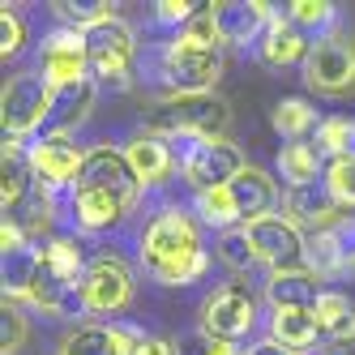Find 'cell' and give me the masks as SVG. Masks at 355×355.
Instances as JSON below:
<instances>
[{
  "mask_svg": "<svg viewBox=\"0 0 355 355\" xmlns=\"http://www.w3.org/2000/svg\"><path fill=\"white\" fill-rule=\"evenodd\" d=\"M141 261L146 274L163 287H184L206 274L210 257L201 248V232L184 210H163L141 236Z\"/></svg>",
  "mask_w": 355,
  "mask_h": 355,
  "instance_id": "6da1fadb",
  "label": "cell"
},
{
  "mask_svg": "<svg viewBox=\"0 0 355 355\" xmlns=\"http://www.w3.org/2000/svg\"><path fill=\"white\" fill-rule=\"evenodd\" d=\"M232 124V107L227 98H218L214 90L206 94H163L159 112L150 116L155 133H184L197 141H218Z\"/></svg>",
  "mask_w": 355,
  "mask_h": 355,
  "instance_id": "7a4b0ae2",
  "label": "cell"
},
{
  "mask_svg": "<svg viewBox=\"0 0 355 355\" xmlns=\"http://www.w3.org/2000/svg\"><path fill=\"white\" fill-rule=\"evenodd\" d=\"M304 82L317 94L338 98L347 90H355V39L343 31H329L313 43L309 60H304Z\"/></svg>",
  "mask_w": 355,
  "mask_h": 355,
  "instance_id": "3957f363",
  "label": "cell"
},
{
  "mask_svg": "<svg viewBox=\"0 0 355 355\" xmlns=\"http://www.w3.org/2000/svg\"><path fill=\"white\" fill-rule=\"evenodd\" d=\"M163 78L167 94H206L223 78V47H197L175 39L163 52Z\"/></svg>",
  "mask_w": 355,
  "mask_h": 355,
  "instance_id": "277c9868",
  "label": "cell"
},
{
  "mask_svg": "<svg viewBox=\"0 0 355 355\" xmlns=\"http://www.w3.org/2000/svg\"><path fill=\"white\" fill-rule=\"evenodd\" d=\"M52 112V82L35 78V73H17L9 78L5 94H0V124H5V137H26Z\"/></svg>",
  "mask_w": 355,
  "mask_h": 355,
  "instance_id": "5b68a950",
  "label": "cell"
},
{
  "mask_svg": "<svg viewBox=\"0 0 355 355\" xmlns=\"http://www.w3.org/2000/svg\"><path fill=\"white\" fill-rule=\"evenodd\" d=\"M248 240L257 248V261H266L274 274L309 270V240L287 214H266L257 223H248Z\"/></svg>",
  "mask_w": 355,
  "mask_h": 355,
  "instance_id": "8992f818",
  "label": "cell"
},
{
  "mask_svg": "<svg viewBox=\"0 0 355 355\" xmlns=\"http://www.w3.org/2000/svg\"><path fill=\"white\" fill-rule=\"evenodd\" d=\"M252 325H257V295L248 291V283H227L201 309V329L218 343H240Z\"/></svg>",
  "mask_w": 355,
  "mask_h": 355,
  "instance_id": "52a82bcc",
  "label": "cell"
},
{
  "mask_svg": "<svg viewBox=\"0 0 355 355\" xmlns=\"http://www.w3.org/2000/svg\"><path fill=\"white\" fill-rule=\"evenodd\" d=\"M86 56H90V73L98 82H116L129 86V64H133V31L120 17H107L90 26L86 35Z\"/></svg>",
  "mask_w": 355,
  "mask_h": 355,
  "instance_id": "ba28073f",
  "label": "cell"
},
{
  "mask_svg": "<svg viewBox=\"0 0 355 355\" xmlns=\"http://www.w3.org/2000/svg\"><path fill=\"white\" fill-rule=\"evenodd\" d=\"M73 193H107V197H120L129 206H137L141 184H137L129 159H124V150L94 146V150H86V163H82V175L73 184Z\"/></svg>",
  "mask_w": 355,
  "mask_h": 355,
  "instance_id": "9c48e42d",
  "label": "cell"
},
{
  "mask_svg": "<svg viewBox=\"0 0 355 355\" xmlns=\"http://www.w3.org/2000/svg\"><path fill=\"white\" fill-rule=\"evenodd\" d=\"M244 155H240V146L236 141H193L184 150V180L197 189V193H210V189H227L236 180V175L244 171Z\"/></svg>",
  "mask_w": 355,
  "mask_h": 355,
  "instance_id": "30bf717a",
  "label": "cell"
},
{
  "mask_svg": "<svg viewBox=\"0 0 355 355\" xmlns=\"http://www.w3.org/2000/svg\"><path fill=\"white\" fill-rule=\"evenodd\" d=\"M86 155L78 150L69 133H43V141L31 146V171H35V189L56 193V189H73L82 175Z\"/></svg>",
  "mask_w": 355,
  "mask_h": 355,
  "instance_id": "8fae6325",
  "label": "cell"
},
{
  "mask_svg": "<svg viewBox=\"0 0 355 355\" xmlns=\"http://www.w3.org/2000/svg\"><path fill=\"white\" fill-rule=\"evenodd\" d=\"M82 291H86L90 313H120L133 300V270L120 257H98L86 266Z\"/></svg>",
  "mask_w": 355,
  "mask_h": 355,
  "instance_id": "7c38bea8",
  "label": "cell"
},
{
  "mask_svg": "<svg viewBox=\"0 0 355 355\" xmlns=\"http://www.w3.org/2000/svg\"><path fill=\"white\" fill-rule=\"evenodd\" d=\"M287 218L300 227V232H329L347 218V206L329 193V184H304V189H291L287 193Z\"/></svg>",
  "mask_w": 355,
  "mask_h": 355,
  "instance_id": "4fadbf2b",
  "label": "cell"
},
{
  "mask_svg": "<svg viewBox=\"0 0 355 355\" xmlns=\"http://www.w3.org/2000/svg\"><path fill=\"white\" fill-rule=\"evenodd\" d=\"M43 78L52 86H69V82H86L90 78L86 39L78 31H52L43 39Z\"/></svg>",
  "mask_w": 355,
  "mask_h": 355,
  "instance_id": "5bb4252c",
  "label": "cell"
},
{
  "mask_svg": "<svg viewBox=\"0 0 355 355\" xmlns=\"http://www.w3.org/2000/svg\"><path fill=\"white\" fill-rule=\"evenodd\" d=\"M321 278L313 270H283V274H270L266 278V300L274 304V313H313L317 300L325 295Z\"/></svg>",
  "mask_w": 355,
  "mask_h": 355,
  "instance_id": "9a60e30c",
  "label": "cell"
},
{
  "mask_svg": "<svg viewBox=\"0 0 355 355\" xmlns=\"http://www.w3.org/2000/svg\"><path fill=\"white\" fill-rule=\"evenodd\" d=\"M214 9V26L223 35V43H248L266 35L274 5H261V0H227V5H210Z\"/></svg>",
  "mask_w": 355,
  "mask_h": 355,
  "instance_id": "2e32d148",
  "label": "cell"
},
{
  "mask_svg": "<svg viewBox=\"0 0 355 355\" xmlns=\"http://www.w3.org/2000/svg\"><path fill=\"white\" fill-rule=\"evenodd\" d=\"M347 266H355V218L351 214L338 227H329V232H321V236L309 240V270L317 278L338 274Z\"/></svg>",
  "mask_w": 355,
  "mask_h": 355,
  "instance_id": "e0dca14e",
  "label": "cell"
},
{
  "mask_svg": "<svg viewBox=\"0 0 355 355\" xmlns=\"http://www.w3.org/2000/svg\"><path fill=\"white\" fill-rule=\"evenodd\" d=\"M227 197H232L236 214H240V218H244V227H248V223H257V218H266V214L274 210V201H278V184L270 180L261 167H244L236 180L227 184Z\"/></svg>",
  "mask_w": 355,
  "mask_h": 355,
  "instance_id": "ac0fdd59",
  "label": "cell"
},
{
  "mask_svg": "<svg viewBox=\"0 0 355 355\" xmlns=\"http://www.w3.org/2000/svg\"><path fill=\"white\" fill-rule=\"evenodd\" d=\"M309 52H313V43L304 39V31L295 26L291 17H278L274 13L266 35H261V60L274 64V69H287L295 60H309Z\"/></svg>",
  "mask_w": 355,
  "mask_h": 355,
  "instance_id": "d6986e66",
  "label": "cell"
},
{
  "mask_svg": "<svg viewBox=\"0 0 355 355\" xmlns=\"http://www.w3.org/2000/svg\"><path fill=\"white\" fill-rule=\"evenodd\" d=\"M129 325H78L60 343V355H129Z\"/></svg>",
  "mask_w": 355,
  "mask_h": 355,
  "instance_id": "ffe728a7",
  "label": "cell"
},
{
  "mask_svg": "<svg viewBox=\"0 0 355 355\" xmlns=\"http://www.w3.org/2000/svg\"><path fill=\"white\" fill-rule=\"evenodd\" d=\"M31 184H35L31 146H21L17 137H5V155H0V206H5V214L13 206H21V197H26Z\"/></svg>",
  "mask_w": 355,
  "mask_h": 355,
  "instance_id": "44dd1931",
  "label": "cell"
},
{
  "mask_svg": "<svg viewBox=\"0 0 355 355\" xmlns=\"http://www.w3.org/2000/svg\"><path fill=\"white\" fill-rule=\"evenodd\" d=\"M124 159H129V167H133V175H137L141 189H146V184H163L167 175H171V150H167L163 137H155V133L133 137L129 146H124Z\"/></svg>",
  "mask_w": 355,
  "mask_h": 355,
  "instance_id": "7402d4cb",
  "label": "cell"
},
{
  "mask_svg": "<svg viewBox=\"0 0 355 355\" xmlns=\"http://www.w3.org/2000/svg\"><path fill=\"white\" fill-rule=\"evenodd\" d=\"M94 107V82H69V86H52V112H47V124L52 133H69L73 124H82Z\"/></svg>",
  "mask_w": 355,
  "mask_h": 355,
  "instance_id": "603a6c76",
  "label": "cell"
},
{
  "mask_svg": "<svg viewBox=\"0 0 355 355\" xmlns=\"http://www.w3.org/2000/svg\"><path fill=\"white\" fill-rule=\"evenodd\" d=\"M313 317H317V334H321L325 343H338V347H343V343H355V309H351L347 295L325 291V295L317 300Z\"/></svg>",
  "mask_w": 355,
  "mask_h": 355,
  "instance_id": "cb8c5ba5",
  "label": "cell"
},
{
  "mask_svg": "<svg viewBox=\"0 0 355 355\" xmlns=\"http://www.w3.org/2000/svg\"><path fill=\"white\" fill-rule=\"evenodd\" d=\"M317 167H321V150L309 146V141H287L278 150V171L291 189H304V184H317Z\"/></svg>",
  "mask_w": 355,
  "mask_h": 355,
  "instance_id": "d4e9b609",
  "label": "cell"
},
{
  "mask_svg": "<svg viewBox=\"0 0 355 355\" xmlns=\"http://www.w3.org/2000/svg\"><path fill=\"white\" fill-rule=\"evenodd\" d=\"M270 338L287 351H309L321 334H317V317L313 313H274L270 321Z\"/></svg>",
  "mask_w": 355,
  "mask_h": 355,
  "instance_id": "484cf974",
  "label": "cell"
},
{
  "mask_svg": "<svg viewBox=\"0 0 355 355\" xmlns=\"http://www.w3.org/2000/svg\"><path fill=\"white\" fill-rule=\"evenodd\" d=\"M52 13L64 21V31H78V35H86L90 26H98V21L116 17L107 0H56Z\"/></svg>",
  "mask_w": 355,
  "mask_h": 355,
  "instance_id": "4316f807",
  "label": "cell"
},
{
  "mask_svg": "<svg viewBox=\"0 0 355 355\" xmlns=\"http://www.w3.org/2000/svg\"><path fill=\"white\" fill-rule=\"evenodd\" d=\"M270 124H274V129L283 133L287 141H304V133L317 124V112H313L309 98H283V103H274Z\"/></svg>",
  "mask_w": 355,
  "mask_h": 355,
  "instance_id": "83f0119b",
  "label": "cell"
},
{
  "mask_svg": "<svg viewBox=\"0 0 355 355\" xmlns=\"http://www.w3.org/2000/svg\"><path fill=\"white\" fill-rule=\"evenodd\" d=\"M43 266L52 274H60V278H69V283H82L86 278V257H82L78 240H52L43 248Z\"/></svg>",
  "mask_w": 355,
  "mask_h": 355,
  "instance_id": "f1b7e54d",
  "label": "cell"
},
{
  "mask_svg": "<svg viewBox=\"0 0 355 355\" xmlns=\"http://www.w3.org/2000/svg\"><path fill=\"white\" fill-rule=\"evenodd\" d=\"M317 150H325V155L334 159H355V120H321L317 124Z\"/></svg>",
  "mask_w": 355,
  "mask_h": 355,
  "instance_id": "f546056e",
  "label": "cell"
},
{
  "mask_svg": "<svg viewBox=\"0 0 355 355\" xmlns=\"http://www.w3.org/2000/svg\"><path fill=\"white\" fill-rule=\"evenodd\" d=\"M218 261L232 266V270H248L252 261H257V248H252V240H248V227H232V232H223Z\"/></svg>",
  "mask_w": 355,
  "mask_h": 355,
  "instance_id": "4dcf8cb0",
  "label": "cell"
},
{
  "mask_svg": "<svg viewBox=\"0 0 355 355\" xmlns=\"http://www.w3.org/2000/svg\"><path fill=\"white\" fill-rule=\"evenodd\" d=\"M197 210L201 218H206L210 227H223V232H232V227L240 223L232 197H227V189H210V193H197Z\"/></svg>",
  "mask_w": 355,
  "mask_h": 355,
  "instance_id": "1f68e13d",
  "label": "cell"
},
{
  "mask_svg": "<svg viewBox=\"0 0 355 355\" xmlns=\"http://www.w3.org/2000/svg\"><path fill=\"white\" fill-rule=\"evenodd\" d=\"M287 17L300 31H329L334 5H329V0H295V5H287Z\"/></svg>",
  "mask_w": 355,
  "mask_h": 355,
  "instance_id": "d6a6232c",
  "label": "cell"
},
{
  "mask_svg": "<svg viewBox=\"0 0 355 355\" xmlns=\"http://www.w3.org/2000/svg\"><path fill=\"white\" fill-rule=\"evenodd\" d=\"M21 343H26V317L13 300H5V309H0V351L13 355L21 351Z\"/></svg>",
  "mask_w": 355,
  "mask_h": 355,
  "instance_id": "836d02e7",
  "label": "cell"
},
{
  "mask_svg": "<svg viewBox=\"0 0 355 355\" xmlns=\"http://www.w3.org/2000/svg\"><path fill=\"white\" fill-rule=\"evenodd\" d=\"M325 184L343 206H355V159H334L325 167Z\"/></svg>",
  "mask_w": 355,
  "mask_h": 355,
  "instance_id": "e575fe53",
  "label": "cell"
},
{
  "mask_svg": "<svg viewBox=\"0 0 355 355\" xmlns=\"http://www.w3.org/2000/svg\"><path fill=\"white\" fill-rule=\"evenodd\" d=\"M21 43H26V26H21V17L5 5V13H0V56H17Z\"/></svg>",
  "mask_w": 355,
  "mask_h": 355,
  "instance_id": "d590c367",
  "label": "cell"
},
{
  "mask_svg": "<svg viewBox=\"0 0 355 355\" xmlns=\"http://www.w3.org/2000/svg\"><path fill=\"white\" fill-rule=\"evenodd\" d=\"M197 13V5H189V0H159L155 5V17L167 21V26H189Z\"/></svg>",
  "mask_w": 355,
  "mask_h": 355,
  "instance_id": "8d00e7d4",
  "label": "cell"
},
{
  "mask_svg": "<svg viewBox=\"0 0 355 355\" xmlns=\"http://www.w3.org/2000/svg\"><path fill=\"white\" fill-rule=\"evenodd\" d=\"M129 355H175V343L171 338H159V334H137V329H133Z\"/></svg>",
  "mask_w": 355,
  "mask_h": 355,
  "instance_id": "74e56055",
  "label": "cell"
},
{
  "mask_svg": "<svg viewBox=\"0 0 355 355\" xmlns=\"http://www.w3.org/2000/svg\"><path fill=\"white\" fill-rule=\"evenodd\" d=\"M175 355H214V338L206 329H193V334L175 338Z\"/></svg>",
  "mask_w": 355,
  "mask_h": 355,
  "instance_id": "f35d334b",
  "label": "cell"
},
{
  "mask_svg": "<svg viewBox=\"0 0 355 355\" xmlns=\"http://www.w3.org/2000/svg\"><path fill=\"white\" fill-rule=\"evenodd\" d=\"M248 355H295V351H287V347H278L274 338H266V343H257V347H252Z\"/></svg>",
  "mask_w": 355,
  "mask_h": 355,
  "instance_id": "ab89813d",
  "label": "cell"
},
{
  "mask_svg": "<svg viewBox=\"0 0 355 355\" xmlns=\"http://www.w3.org/2000/svg\"><path fill=\"white\" fill-rule=\"evenodd\" d=\"M214 355H236V343H218L214 338Z\"/></svg>",
  "mask_w": 355,
  "mask_h": 355,
  "instance_id": "60d3db41",
  "label": "cell"
}]
</instances>
